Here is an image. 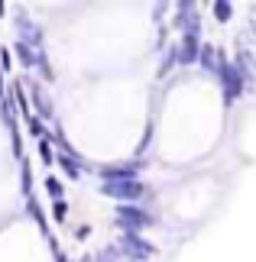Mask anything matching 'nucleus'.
Wrapping results in <instances>:
<instances>
[{
	"mask_svg": "<svg viewBox=\"0 0 256 262\" xmlns=\"http://www.w3.org/2000/svg\"><path fill=\"white\" fill-rule=\"evenodd\" d=\"M143 188L136 178H127V181H110L107 185V194H114V198H124V201H136V198H143Z\"/></svg>",
	"mask_w": 256,
	"mask_h": 262,
	"instance_id": "f257e3e1",
	"label": "nucleus"
},
{
	"mask_svg": "<svg viewBox=\"0 0 256 262\" xmlns=\"http://www.w3.org/2000/svg\"><path fill=\"white\" fill-rule=\"evenodd\" d=\"M120 217H127V224H133V227H146L149 224V214L146 210H136V207H120Z\"/></svg>",
	"mask_w": 256,
	"mask_h": 262,
	"instance_id": "f03ea898",
	"label": "nucleus"
},
{
	"mask_svg": "<svg viewBox=\"0 0 256 262\" xmlns=\"http://www.w3.org/2000/svg\"><path fill=\"white\" fill-rule=\"evenodd\" d=\"M194 52H198V39H194V33H188V36H185V46H182V58H185V62H191Z\"/></svg>",
	"mask_w": 256,
	"mask_h": 262,
	"instance_id": "7ed1b4c3",
	"label": "nucleus"
},
{
	"mask_svg": "<svg viewBox=\"0 0 256 262\" xmlns=\"http://www.w3.org/2000/svg\"><path fill=\"white\" fill-rule=\"evenodd\" d=\"M218 16L227 19V16H230V7H227V4H218Z\"/></svg>",
	"mask_w": 256,
	"mask_h": 262,
	"instance_id": "20e7f679",
	"label": "nucleus"
}]
</instances>
